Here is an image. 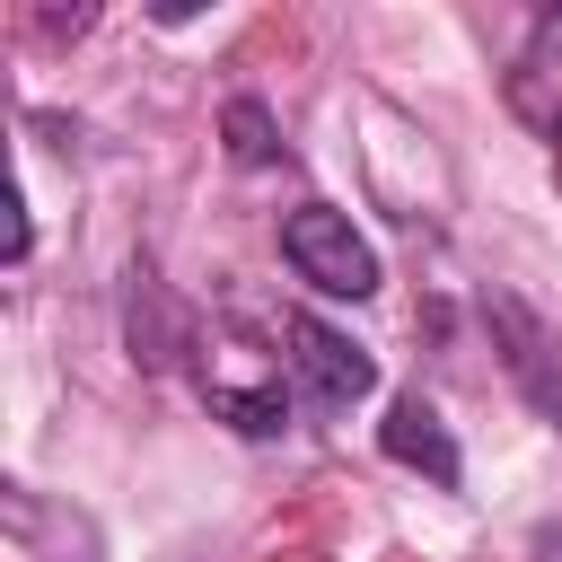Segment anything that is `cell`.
I'll use <instances>...</instances> for the list:
<instances>
[{"label": "cell", "mask_w": 562, "mask_h": 562, "mask_svg": "<svg viewBox=\"0 0 562 562\" xmlns=\"http://www.w3.org/2000/svg\"><path fill=\"white\" fill-rule=\"evenodd\" d=\"M553 176H562V132H553Z\"/></svg>", "instance_id": "obj_8"}, {"label": "cell", "mask_w": 562, "mask_h": 562, "mask_svg": "<svg viewBox=\"0 0 562 562\" xmlns=\"http://www.w3.org/2000/svg\"><path fill=\"white\" fill-rule=\"evenodd\" d=\"M536 562H562V527H536Z\"/></svg>", "instance_id": "obj_7"}, {"label": "cell", "mask_w": 562, "mask_h": 562, "mask_svg": "<svg viewBox=\"0 0 562 562\" xmlns=\"http://www.w3.org/2000/svg\"><path fill=\"white\" fill-rule=\"evenodd\" d=\"M149 281H158V272L140 263V272H132V334H140V299H149ZM176 342H184V334H176L167 316H149V351H140V360H176Z\"/></svg>", "instance_id": "obj_6"}, {"label": "cell", "mask_w": 562, "mask_h": 562, "mask_svg": "<svg viewBox=\"0 0 562 562\" xmlns=\"http://www.w3.org/2000/svg\"><path fill=\"white\" fill-rule=\"evenodd\" d=\"M220 132H228V158H237V167H272V158H281V123H272L263 97H228V105H220Z\"/></svg>", "instance_id": "obj_5"}, {"label": "cell", "mask_w": 562, "mask_h": 562, "mask_svg": "<svg viewBox=\"0 0 562 562\" xmlns=\"http://www.w3.org/2000/svg\"><path fill=\"white\" fill-rule=\"evenodd\" d=\"M281 263L307 281V290H325V299H369L378 290V246L351 228V211H334V202H299V211H281Z\"/></svg>", "instance_id": "obj_1"}, {"label": "cell", "mask_w": 562, "mask_h": 562, "mask_svg": "<svg viewBox=\"0 0 562 562\" xmlns=\"http://www.w3.org/2000/svg\"><path fill=\"white\" fill-rule=\"evenodd\" d=\"M378 448H386L395 465L430 474L439 492H457V483H465V457H457V439H448V422H439V404H430V395H395V404H386V422H378Z\"/></svg>", "instance_id": "obj_4"}, {"label": "cell", "mask_w": 562, "mask_h": 562, "mask_svg": "<svg viewBox=\"0 0 562 562\" xmlns=\"http://www.w3.org/2000/svg\"><path fill=\"white\" fill-rule=\"evenodd\" d=\"M483 316H492V334H501V369L518 378V395L562 430V342H553V325H544L518 290H483Z\"/></svg>", "instance_id": "obj_3"}, {"label": "cell", "mask_w": 562, "mask_h": 562, "mask_svg": "<svg viewBox=\"0 0 562 562\" xmlns=\"http://www.w3.org/2000/svg\"><path fill=\"white\" fill-rule=\"evenodd\" d=\"M281 342H290V351H281V369H290V378H299V395H307V404H325V413H342V404H360V395L378 386V360H369L351 334H334L325 316H307V307H290V316H281Z\"/></svg>", "instance_id": "obj_2"}]
</instances>
